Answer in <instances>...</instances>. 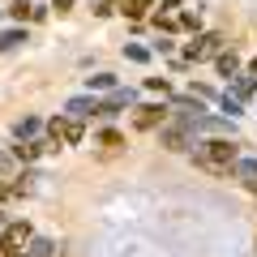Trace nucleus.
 I'll list each match as a JSON object with an SVG mask.
<instances>
[{
  "label": "nucleus",
  "mask_w": 257,
  "mask_h": 257,
  "mask_svg": "<svg viewBox=\"0 0 257 257\" xmlns=\"http://www.w3.org/2000/svg\"><path fill=\"white\" fill-rule=\"evenodd\" d=\"M116 5H120V0H99V5H94V13H99V18H111V13H116Z\"/></svg>",
  "instance_id": "4be33fe9"
},
{
  "label": "nucleus",
  "mask_w": 257,
  "mask_h": 257,
  "mask_svg": "<svg viewBox=\"0 0 257 257\" xmlns=\"http://www.w3.org/2000/svg\"><path fill=\"white\" fill-rule=\"evenodd\" d=\"M94 146H99L103 155H120V150H124V138H120L116 128H103L99 138H94Z\"/></svg>",
  "instance_id": "9d476101"
},
{
  "label": "nucleus",
  "mask_w": 257,
  "mask_h": 257,
  "mask_svg": "<svg viewBox=\"0 0 257 257\" xmlns=\"http://www.w3.org/2000/svg\"><path fill=\"white\" fill-rule=\"evenodd\" d=\"M163 120H167L163 103H142V107H133V128H163Z\"/></svg>",
  "instance_id": "39448f33"
},
{
  "label": "nucleus",
  "mask_w": 257,
  "mask_h": 257,
  "mask_svg": "<svg viewBox=\"0 0 257 257\" xmlns=\"http://www.w3.org/2000/svg\"><path fill=\"white\" fill-rule=\"evenodd\" d=\"M231 172H236L240 180H248V184H253V180H257V159H244V155H240V159H236V167H231Z\"/></svg>",
  "instance_id": "2eb2a0df"
},
{
  "label": "nucleus",
  "mask_w": 257,
  "mask_h": 257,
  "mask_svg": "<svg viewBox=\"0 0 257 257\" xmlns=\"http://www.w3.org/2000/svg\"><path fill=\"white\" fill-rule=\"evenodd\" d=\"M120 5H124V13H128L133 22H138V18H146V13L155 9V0H120Z\"/></svg>",
  "instance_id": "dca6fc26"
},
{
  "label": "nucleus",
  "mask_w": 257,
  "mask_h": 257,
  "mask_svg": "<svg viewBox=\"0 0 257 257\" xmlns=\"http://www.w3.org/2000/svg\"><path fill=\"white\" fill-rule=\"evenodd\" d=\"M47 146H52V142H18V146H13V159H22V163H35V159L43 155Z\"/></svg>",
  "instance_id": "9b49d317"
},
{
  "label": "nucleus",
  "mask_w": 257,
  "mask_h": 257,
  "mask_svg": "<svg viewBox=\"0 0 257 257\" xmlns=\"http://www.w3.org/2000/svg\"><path fill=\"white\" fill-rule=\"evenodd\" d=\"M219 107L227 111V116H240V111H244V107H240V99H231V94H219Z\"/></svg>",
  "instance_id": "aec40b11"
},
{
  "label": "nucleus",
  "mask_w": 257,
  "mask_h": 257,
  "mask_svg": "<svg viewBox=\"0 0 257 257\" xmlns=\"http://www.w3.org/2000/svg\"><path fill=\"white\" fill-rule=\"evenodd\" d=\"M22 257H60V244L47 240V236H30V244H26V253H22Z\"/></svg>",
  "instance_id": "0eeeda50"
},
{
  "label": "nucleus",
  "mask_w": 257,
  "mask_h": 257,
  "mask_svg": "<svg viewBox=\"0 0 257 257\" xmlns=\"http://www.w3.org/2000/svg\"><path fill=\"white\" fill-rule=\"evenodd\" d=\"M22 43H30L26 30H9V35H0V52H18Z\"/></svg>",
  "instance_id": "a211bd4d"
},
{
  "label": "nucleus",
  "mask_w": 257,
  "mask_h": 257,
  "mask_svg": "<svg viewBox=\"0 0 257 257\" xmlns=\"http://www.w3.org/2000/svg\"><path fill=\"white\" fill-rule=\"evenodd\" d=\"M35 180H39L35 172H22V176H13V184H9V193H18V197H22V193H35Z\"/></svg>",
  "instance_id": "f3484780"
},
{
  "label": "nucleus",
  "mask_w": 257,
  "mask_h": 257,
  "mask_svg": "<svg viewBox=\"0 0 257 257\" xmlns=\"http://www.w3.org/2000/svg\"><path fill=\"white\" fill-rule=\"evenodd\" d=\"M39 128H43V120H39V116H22L18 124H13V138H18V142H35Z\"/></svg>",
  "instance_id": "6e6552de"
},
{
  "label": "nucleus",
  "mask_w": 257,
  "mask_h": 257,
  "mask_svg": "<svg viewBox=\"0 0 257 257\" xmlns=\"http://www.w3.org/2000/svg\"><path fill=\"white\" fill-rule=\"evenodd\" d=\"M227 94H231V99H240V103L253 99V94H257V77H248V73L240 77V73H236V77H231V90H227Z\"/></svg>",
  "instance_id": "1a4fd4ad"
},
{
  "label": "nucleus",
  "mask_w": 257,
  "mask_h": 257,
  "mask_svg": "<svg viewBox=\"0 0 257 257\" xmlns=\"http://www.w3.org/2000/svg\"><path fill=\"white\" fill-rule=\"evenodd\" d=\"M193 159H197V167H206V172H231L236 159H240V142H231V138L197 142V146H193Z\"/></svg>",
  "instance_id": "f257e3e1"
},
{
  "label": "nucleus",
  "mask_w": 257,
  "mask_h": 257,
  "mask_svg": "<svg viewBox=\"0 0 257 257\" xmlns=\"http://www.w3.org/2000/svg\"><path fill=\"white\" fill-rule=\"evenodd\" d=\"M69 5H73V0H52V9H60V13L69 9Z\"/></svg>",
  "instance_id": "a878e982"
},
{
  "label": "nucleus",
  "mask_w": 257,
  "mask_h": 257,
  "mask_svg": "<svg viewBox=\"0 0 257 257\" xmlns=\"http://www.w3.org/2000/svg\"><path fill=\"white\" fill-rule=\"evenodd\" d=\"M124 56H128V60H138V64H142V60H150V52H146L142 43H128V47H124Z\"/></svg>",
  "instance_id": "412c9836"
},
{
  "label": "nucleus",
  "mask_w": 257,
  "mask_h": 257,
  "mask_svg": "<svg viewBox=\"0 0 257 257\" xmlns=\"http://www.w3.org/2000/svg\"><path fill=\"white\" fill-rule=\"evenodd\" d=\"M30 223H5V231H0V253L5 257H22V248L30 244Z\"/></svg>",
  "instance_id": "20e7f679"
},
{
  "label": "nucleus",
  "mask_w": 257,
  "mask_h": 257,
  "mask_svg": "<svg viewBox=\"0 0 257 257\" xmlns=\"http://www.w3.org/2000/svg\"><path fill=\"white\" fill-rule=\"evenodd\" d=\"M86 86H90V94L94 90H116V77L111 73H94V77H86Z\"/></svg>",
  "instance_id": "6ab92c4d"
},
{
  "label": "nucleus",
  "mask_w": 257,
  "mask_h": 257,
  "mask_svg": "<svg viewBox=\"0 0 257 257\" xmlns=\"http://www.w3.org/2000/svg\"><path fill=\"white\" fill-rule=\"evenodd\" d=\"M219 52H227V39L219 30H206V35H193V43L184 47V60H214Z\"/></svg>",
  "instance_id": "f03ea898"
},
{
  "label": "nucleus",
  "mask_w": 257,
  "mask_h": 257,
  "mask_svg": "<svg viewBox=\"0 0 257 257\" xmlns=\"http://www.w3.org/2000/svg\"><path fill=\"white\" fill-rule=\"evenodd\" d=\"M146 86H150V90H163V94L172 90V86H167V77H146Z\"/></svg>",
  "instance_id": "5701e85b"
},
{
  "label": "nucleus",
  "mask_w": 257,
  "mask_h": 257,
  "mask_svg": "<svg viewBox=\"0 0 257 257\" xmlns=\"http://www.w3.org/2000/svg\"><path fill=\"white\" fill-rule=\"evenodd\" d=\"M47 138H52V146H82V138H86V128H82V120H73V116H56V120H47Z\"/></svg>",
  "instance_id": "7ed1b4c3"
},
{
  "label": "nucleus",
  "mask_w": 257,
  "mask_h": 257,
  "mask_svg": "<svg viewBox=\"0 0 257 257\" xmlns=\"http://www.w3.org/2000/svg\"><path fill=\"white\" fill-rule=\"evenodd\" d=\"M94 107H99V99H69V116H73V120L94 116Z\"/></svg>",
  "instance_id": "4468645a"
},
{
  "label": "nucleus",
  "mask_w": 257,
  "mask_h": 257,
  "mask_svg": "<svg viewBox=\"0 0 257 257\" xmlns=\"http://www.w3.org/2000/svg\"><path fill=\"white\" fill-rule=\"evenodd\" d=\"M180 13V0H163V18H176Z\"/></svg>",
  "instance_id": "393cba45"
},
{
  "label": "nucleus",
  "mask_w": 257,
  "mask_h": 257,
  "mask_svg": "<svg viewBox=\"0 0 257 257\" xmlns=\"http://www.w3.org/2000/svg\"><path fill=\"white\" fill-rule=\"evenodd\" d=\"M176 26L180 30H193V35H202V9L193 13V9H180L176 13Z\"/></svg>",
  "instance_id": "ddd939ff"
},
{
  "label": "nucleus",
  "mask_w": 257,
  "mask_h": 257,
  "mask_svg": "<svg viewBox=\"0 0 257 257\" xmlns=\"http://www.w3.org/2000/svg\"><path fill=\"white\" fill-rule=\"evenodd\" d=\"M214 69H219L223 77H236L240 73V56L236 52H219V56H214Z\"/></svg>",
  "instance_id": "f8f14e48"
},
{
  "label": "nucleus",
  "mask_w": 257,
  "mask_h": 257,
  "mask_svg": "<svg viewBox=\"0 0 257 257\" xmlns=\"http://www.w3.org/2000/svg\"><path fill=\"white\" fill-rule=\"evenodd\" d=\"M0 197H9V184H5V180H0Z\"/></svg>",
  "instance_id": "cd10ccee"
},
{
  "label": "nucleus",
  "mask_w": 257,
  "mask_h": 257,
  "mask_svg": "<svg viewBox=\"0 0 257 257\" xmlns=\"http://www.w3.org/2000/svg\"><path fill=\"white\" fill-rule=\"evenodd\" d=\"M248 77H257V60H248Z\"/></svg>",
  "instance_id": "bb28decb"
},
{
  "label": "nucleus",
  "mask_w": 257,
  "mask_h": 257,
  "mask_svg": "<svg viewBox=\"0 0 257 257\" xmlns=\"http://www.w3.org/2000/svg\"><path fill=\"white\" fill-rule=\"evenodd\" d=\"M26 9H30L26 0H13V5H9V13H13V18H26Z\"/></svg>",
  "instance_id": "b1692460"
},
{
  "label": "nucleus",
  "mask_w": 257,
  "mask_h": 257,
  "mask_svg": "<svg viewBox=\"0 0 257 257\" xmlns=\"http://www.w3.org/2000/svg\"><path fill=\"white\" fill-rule=\"evenodd\" d=\"M159 142H163L167 150H176V155H184V150H193V138H189V128H163V133H159Z\"/></svg>",
  "instance_id": "423d86ee"
}]
</instances>
